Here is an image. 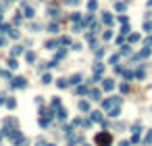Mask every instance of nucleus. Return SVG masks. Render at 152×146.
Here are the masks:
<instances>
[{
    "label": "nucleus",
    "instance_id": "27",
    "mask_svg": "<svg viewBox=\"0 0 152 146\" xmlns=\"http://www.w3.org/2000/svg\"><path fill=\"white\" fill-rule=\"evenodd\" d=\"M46 146H56V144H46Z\"/></svg>",
    "mask_w": 152,
    "mask_h": 146
},
{
    "label": "nucleus",
    "instance_id": "14",
    "mask_svg": "<svg viewBox=\"0 0 152 146\" xmlns=\"http://www.w3.org/2000/svg\"><path fill=\"white\" fill-rule=\"evenodd\" d=\"M77 94H90V92H88V88H86V86H79V88L75 90Z\"/></svg>",
    "mask_w": 152,
    "mask_h": 146
},
{
    "label": "nucleus",
    "instance_id": "19",
    "mask_svg": "<svg viewBox=\"0 0 152 146\" xmlns=\"http://www.w3.org/2000/svg\"><path fill=\"white\" fill-rule=\"evenodd\" d=\"M8 67H11V69H17V67H19V63H17V61H13V58H11V61H8Z\"/></svg>",
    "mask_w": 152,
    "mask_h": 146
},
{
    "label": "nucleus",
    "instance_id": "26",
    "mask_svg": "<svg viewBox=\"0 0 152 146\" xmlns=\"http://www.w3.org/2000/svg\"><path fill=\"white\" fill-rule=\"evenodd\" d=\"M121 146H129V142H127V140H125V142H121Z\"/></svg>",
    "mask_w": 152,
    "mask_h": 146
},
{
    "label": "nucleus",
    "instance_id": "28",
    "mask_svg": "<svg viewBox=\"0 0 152 146\" xmlns=\"http://www.w3.org/2000/svg\"><path fill=\"white\" fill-rule=\"evenodd\" d=\"M0 140H2V134H0Z\"/></svg>",
    "mask_w": 152,
    "mask_h": 146
},
{
    "label": "nucleus",
    "instance_id": "20",
    "mask_svg": "<svg viewBox=\"0 0 152 146\" xmlns=\"http://www.w3.org/2000/svg\"><path fill=\"white\" fill-rule=\"evenodd\" d=\"M48 29H50V33H54V31L58 29V25H56V23H50V27H48Z\"/></svg>",
    "mask_w": 152,
    "mask_h": 146
},
{
    "label": "nucleus",
    "instance_id": "24",
    "mask_svg": "<svg viewBox=\"0 0 152 146\" xmlns=\"http://www.w3.org/2000/svg\"><path fill=\"white\" fill-rule=\"evenodd\" d=\"M50 81H52V75H50V73L44 75V84H50Z\"/></svg>",
    "mask_w": 152,
    "mask_h": 146
},
{
    "label": "nucleus",
    "instance_id": "9",
    "mask_svg": "<svg viewBox=\"0 0 152 146\" xmlns=\"http://www.w3.org/2000/svg\"><path fill=\"white\" fill-rule=\"evenodd\" d=\"M21 52H23V46H15V48L11 50V54H13V56H17V54H21Z\"/></svg>",
    "mask_w": 152,
    "mask_h": 146
},
{
    "label": "nucleus",
    "instance_id": "22",
    "mask_svg": "<svg viewBox=\"0 0 152 146\" xmlns=\"http://www.w3.org/2000/svg\"><path fill=\"white\" fill-rule=\"evenodd\" d=\"M138 40H140L138 33H131V36H129V42H138Z\"/></svg>",
    "mask_w": 152,
    "mask_h": 146
},
{
    "label": "nucleus",
    "instance_id": "6",
    "mask_svg": "<svg viewBox=\"0 0 152 146\" xmlns=\"http://www.w3.org/2000/svg\"><path fill=\"white\" fill-rule=\"evenodd\" d=\"M102 21H104L106 25H111V23H113V17H111V13H102Z\"/></svg>",
    "mask_w": 152,
    "mask_h": 146
},
{
    "label": "nucleus",
    "instance_id": "1",
    "mask_svg": "<svg viewBox=\"0 0 152 146\" xmlns=\"http://www.w3.org/2000/svg\"><path fill=\"white\" fill-rule=\"evenodd\" d=\"M111 142H113V136L109 132H100L96 136V144L98 146H111Z\"/></svg>",
    "mask_w": 152,
    "mask_h": 146
},
{
    "label": "nucleus",
    "instance_id": "21",
    "mask_svg": "<svg viewBox=\"0 0 152 146\" xmlns=\"http://www.w3.org/2000/svg\"><path fill=\"white\" fill-rule=\"evenodd\" d=\"M6 107H8V109H15V100L8 98V100H6Z\"/></svg>",
    "mask_w": 152,
    "mask_h": 146
},
{
    "label": "nucleus",
    "instance_id": "16",
    "mask_svg": "<svg viewBox=\"0 0 152 146\" xmlns=\"http://www.w3.org/2000/svg\"><path fill=\"white\" fill-rule=\"evenodd\" d=\"M96 0H90V2H88V8H90V11H96Z\"/></svg>",
    "mask_w": 152,
    "mask_h": 146
},
{
    "label": "nucleus",
    "instance_id": "18",
    "mask_svg": "<svg viewBox=\"0 0 152 146\" xmlns=\"http://www.w3.org/2000/svg\"><path fill=\"white\" fill-rule=\"evenodd\" d=\"M58 119H67V111H65V109L58 111Z\"/></svg>",
    "mask_w": 152,
    "mask_h": 146
},
{
    "label": "nucleus",
    "instance_id": "13",
    "mask_svg": "<svg viewBox=\"0 0 152 146\" xmlns=\"http://www.w3.org/2000/svg\"><path fill=\"white\" fill-rule=\"evenodd\" d=\"M144 144H152V130L146 134V138H144Z\"/></svg>",
    "mask_w": 152,
    "mask_h": 146
},
{
    "label": "nucleus",
    "instance_id": "25",
    "mask_svg": "<svg viewBox=\"0 0 152 146\" xmlns=\"http://www.w3.org/2000/svg\"><path fill=\"white\" fill-rule=\"evenodd\" d=\"M79 0H67V4H77Z\"/></svg>",
    "mask_w": 152,
    "mask_h": 146
},
{
    "label": "nucleus",
    "instance_id": "17",
    "mask_svg": "<svg viewBox=\"0 0 152 146\" xmlns=\"http://www.w3.org/2000/svg\"><path fill=\"white\" fill-rule=\"evenodd\" d=\"M25 58H27L29 63H33V61H35V54H33V52H27V54H25Z\"/></svg>",
    "mask_w": 152,
    "mask_h": 146
},
{
    "label": "nucleus",
    "instance_id": "29",
    "mask_svg": "<svg viewBox=\"0 0 152 146\" xmlns=\"http://www.w3.org/2000/svg\"><path fill=\"white\" fill-rule=\"evenodd\" d=\"M69 146H73V144H69Z\"/></svg>",
    "mask_w": 152,
    "mask_h": 146
},
{
    "label": "nucleus",
    "instance_id": "12",
    "mask_svg": "<svg viewBox=\"0 0 152 146\" xmlns=\"http://www.w3.org/2000/svg\"><path fill=\"white\" fill-rule=\"evenodd\" d=\"M92 119H94V121H102V113H98V111H94V113H92Z\"/></svg>",
    "mask_w": 152,
    "mask_h": 146
},
{
    "label": "nucleus",
    "instance_id": "11",
    "mask_svg": "<svg viewBox=\"0 0 152 146\" xmlns=\"http://www.w3.org/2000/svg\"><path fill=\"white\" fill-rule=\"evenodd\" d=\"M77 107H79V111H88V109H90V105H88L86 100H81V102H79Z\"/></svg>",
    "mask_w": 152,
    "mask_h": 146
},
{
    "label": "nucleus",
    "instance_id": "10",
    "mask_svg": "<svg viewBox=\"0 0 152 146\" xmlns=\"http://www.w3.org/2000/svg\"><path fill=\"white\" fill-rule=\"evenodd\" d=\"M56 86H58V88H67V86H69V81L65 79V77H62V79H58V81H56Z\"/></svg>",
    "mask_w": 152,
    "mask_h": 146
},
{
    "label": "nucleus",
    "instance_id": "15",
    "mask_svg": "<svg viewBox=\"0 0 152 146\" xmlns=\"http://www.w3.org/2000/svg\"><path fill=\"white\" fill-rule=\"evenodd\" d=\"M79 79H81V75H79V73H75L73 77H71V84H79Z\"/></svg>",
    "mask_w": 152,
    "mask_h": 146
},
{
    "label": "nucleus",
    "instance_id": "4",
    "mask_svg": "<svg viewBox=\"0 0 152 146\" xmlns=\"http://www.w3.org/2000/svg\"><path fill=\"white\" fill-rule=\"evenodd\" d=\"M100 96H102L100 90H90V98L92 100H100Z\"/></svg>",
    "mask_w": 152,
    "mask_h": 146
},
{
    "label": "nucleus",
    "instance_id": "2",
    "mask_svg": "<svg viewBox=\"0 0 152 146\" xmlns=\"http://www.w3.org/2000/svg\"><path fill=\"white\" fill-rule=\"evenodd\" d=\"M27 86V79L25 77H15L13 79V88H25Z\"/></svg>",
    "mask_w": 152,
    "mask_h": 146
},
{
    "label": "nucleus",
    "instance_id": "3",
    "mask_svg": "<svg viewBox=\"0 0 152 146\" xmlns=\"http://www.w3.org/2000/svg\"><path fill=\"white\" fill-rule=\"evenodd\" d=\"M102 88H104V90H113V88H115V81H113V79H104V81H102Z\"/></svg>",
    "mask_w": 152,
    "mask_h": 146
},
{
    "label": "nucleus",
    "instance_id": "23",
    "mask_svg": "<svg viewBox=\"0 0 152 146\" xmlns=\"http://www.w3.org/2000/svg\"><path fill=\"white\" fill-rule=\"evenodd\" d=\"M144 29H146V31H152V23H150V21L144 23Z\"/></svg>",
    "mask_w": 152,
    "mask_h": 146
},
{
    "label": "nucleus",
    "instance_id": "5",
    "mask_svg": "<svg viewBox=\"0 0 152 146\" xmlns=\"http://www.w3.org/2000/svg\"><path fill=\"white\" fill-rule=\"evenodd\" d=\"M23 6H25V17H33V13H35L33 8H31V6H27V2H23Z\"/></svg>",
    "mask_w": 152,
    "mask_h": 146
},
{
    "label": "nucleus",
    "instance_id": "7",
    "mask_svg": "<svg viewBox=\"0 0 152 146\" xmlns=\"http://www.w3.org/2000/svg\"><path fill=\"white\" fill-rule=\"evenodd\" d=\"M50 107H52V109H58V107H60V98L54 96V98H52V102H50Z\"/></svg>",
    "mask_w": 152,
    "mask_h": 146
},
{
    "label": "nucleus",
    "instance_id": "8",
    "mask_svg": "<svg viewBox=\"0 0 152 146\" xmlns=\"http://www.w3.org/2000/svg\"><path fill=\"white\" fill-rule=\"evenodd\" d=\"M109 115H111L113 119H115V117H119V115H121V109H119V107H115V109H111V113H109Z\"/></svg>",
    "mask_w": 152,
    "mask_h": 146
}]
</instances>
